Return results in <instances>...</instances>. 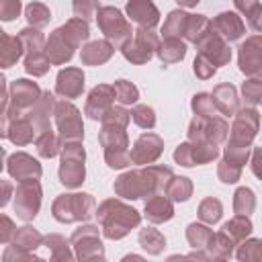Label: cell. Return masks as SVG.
<instances>
[{
  "mask_svg": "<svg viewBox=\"0 0 262 262\" xmlns=\"http://www.w3.org/2000/svg\"><path fill=\"white\" fill-rule=\"evenodd\" d=\"M131 121V111L125 106H113L100 121L98 143L104 149V162L113 170H123L131 166V147L127 137V125Z\"/></svg>",
  "mask_w": 262,
  "mask_h": 262,
  "instance_id": "6da1fadb",
  "label": "cell"
},
{
  "mask_svg": "<svg viewBox=\"0 0 262 262\" xmlns=\"http://www.w3.org/2000/svg\"><path fill=\"white\" fill-rule=\"evenodd\" d=\"M174 176L170 166H156L147 164L145 168L139 170H127L119 174L113 182L115 194L127 201H137V199H147L156 192H164L168 180Z\"/></svg>",
  "mask_w": 262,
  "mask_h": 262,
  "instance_id": "7a4b0ae2",
  "label": "cell"
},
{
  "mask_svg": "<svg viewBox=\"0 0 262 262\" xmlns=\"http://www.w3.org/2000/svg\"><path fill=\"white\" fill-rule=\"evenodd\" d=\"M90 39V27H88V20L84 18H70L68 23H63L61 27H57L49 39L45 41V53L51 61V66H63L68 63L76 49L86 43Z\"/></svg>",
  "mask_w": 262,
  "mask_h": 262,
  "instance_id": "3957f363",
  "label": "cell"
},
{
  "mask_svg": "<svg viewBox=\"0 0 262 262\" xmlns=\"http://www.w3.org/2000/svg\"><path fill=\"white\" fill-rule=\"evenodd\" d=\"M96 219L106 239H123L131 229L139 227L141 213L121 199H106L96 207Z\"/></svg>",
  "mask_w": 262,
  "mask_h": 262,
  "instance_id": "277c9868",
  "label": "cell"
},
{
  "mask_svg": "<svg viewBox=\"0 0 262 262\" xmlns=\"http://www.w3.org/2000/svg\"><path fill=\"white\" fill-rule=\"evenodd\" d=\"M51 215L59 223L88 221L92 215H96V201L88 192H66L55 196L51 203Z\"/></svg>",
  "mask_w": 262,
  "mask_h": 262,
  "instance_id": "5b68a950",
  "label": "cell"
},
{
  "mask_svg": "<svg viewBox=\"0 0 262 262\" xmlns=\"http://www.w3.org/2000/svg\"><path fill=\"white\" fill-rule=\"evenodd\" d=\"M86 151L82 141H66L61 143V151H59V168H57V176L59 182L66 188H78L84 184L86 180Z\"/></svg>",
  "mask_w": 262,
  "mask_h": 262,
  "instance_id": "8992f818",
  "label": "cell"
},
{
  "mask_svg": "<svg viewBox=\"0 0 262 262\" xmlns=\"http://www.w3.org/2000/svg\"><path fill=\"white\" fill-rule=\"evenodd\" d=\"M18 37L25 45V72L33 78H41L49 72L51 61L45 53V37L37 27H25L18 31Z\"/></svg>",
  "mask_w": 262,
  "mask_h": 262,
  "instance_id": "52a82bcc",
  "label": "cell"
},
{
  "mask_svg": "<svg viewBox=\"0 0 262 262\" xmlns=\"http://www.w3.org/2000/svg\"><path fill=\"white\" fill-rule=\"evenodd\" d=\"M96 25L104 39H108L117 49H121L133 37L131 23L117 6H100L96 12Z\"/></svg>",
  "mask_w": 262,
  "mask_h": 262,
  "instance_id": "ba28073f",
  "label": "cell"
},
{
  "mask_svg": "<svg viewBox=\"0 0 262 262\" xmlns=\"http://www.w3.org/2000/svg\"><path fill=\"white\" fill-rule=\"evenodd\" d=\"M53 123L59 135V141H82L84 139V123H82V113L78 106L72 104V100H57L55 113H53Z\"/></svg>",
  "mask_w": 262,
  "mask_h": 262,
  "instance_id": "9c48e42d",
  "label": "cell"
},
{
  "mask_svg": "<svg viewBox=\"0 0 262 262\" xmlns=\"http://www.w3.org/2000/svg\"><path fill=\"white\" fill-rule=\"evenodd\" d=\"M100 233L102 229H98V225H92V223H86L74 229L70 242H72L76 260H104L106 258Z\"/></svg>",
  "mask_w": 262,
  "mask_h": 262,
  "instance_id": "30bf717a",
  "label": "cell"
},
{
  "mask_svg": "<svg viewBox=\"0 0 262 262\" xmlns=\"http://www.w3.org/2000/svg\"><path fill=\"white\" fill-rule=\"evenodd\" d=\"M158 45H160V37L158 33H154V29H135L133 31V37L119 49L123 53V57L129 61V63H135V66H141V63H147L156 51H158Z\"/></svg>",
  "mask_w": 262,
  "mask_h": 262,
  "instance_id": "8fae6325",
  "label": "cell"
},
{
  "mask_svg": "<svg viewBox=\"0 0 262 262\" xmlns=\"http://www.w3.org/2000/svg\"><path fill=\"white\" fill-rule=\"evenodd\" d=\"M229 137V125L223 117L213 115V117H199L194 115L192 121L188 123L186 139L188 141H213V143H225Z\"/></svg>",
  "mask_w": 262,
  "mask_h": 262,
  "instance_id": "7c38bea8",
  "label": "cell"
},
{
  "mask_svg": "<svg viewBox=\"0 0 262 262\" xmlns=\"http://www.w3.org/2000/svg\"><path fill=\"white\" fill-rule=\"evenodd\" d=\"M260 113L256 111V106H244L233 115V123L229 127V137L227 141L235 143V145H244V147H252L258 131H260Z\"/></svg>",
  "mask_w": 262,
  "mask_h": 262,
  "instance_id": "4fadbf2b",
  "label": "cell"
},
{
  "mask_svg": "<svg viewBox=\"0 0 262 262\" xmlns=\"http://www.w3.org/2000/svg\"><path fill=\"white\" fill-rule=\"evenodd\" d=\"M41 199L43 190L39 180H25L18 182L14 188V213L23 221H33L41 209Z\"/></svg>",
  "mask_w": 262,
  "mask_h": 262,
  "instance_id": "5bb4252c",
  "label": "cell"
},
{
  "mask_svg": "<svg viewBox=\"0 0 262 262\" xmlns=\"http://www.w3.org/2000/svg\"><path fill=\"white\" fill-rule=\"evenodd\" d=\"M237 68L248 78L262 74V33L248 37L237 47Z\"/></svg>",
  "mask_w": 262,
  "mask_h": 262,
  "instance_id": "9a60e30c",
  "label": "cell"
},
{
  "mask_svg": "<svg viewBox=\"0 0 262 262\" xmlns=\"http://www.w3.org/2000/svg\"><path fill=\"white\" fill-rule=\"evenodd\" d=\"M115 88L113 84H96L88 96H86V104H84V115L90 121H102V117L115 106Z\"/></svg>",
  "mask_w": 262,
  "mask_h": 262,
  "instance_id": "2e32d148",
  "label": "cell"
},
{
  "mask_svg": "<svg viewBox=\"0 0 262 262\" xmlns=\"http://www.w3.org/2000/svg\"><path fill=\"white\" fill-rule=\"evenodd\" d=\"M162 154H164V139L158 133L147 131L135 139L131 147V162L135 166H147L154 164Z\"/></svg>",
  "mask_w": 262,
  "mask_h": 262,
  "instance_id": "e0dca14e",
  "label": "cell"
},
{
  "mask_svg": "<svg viewBox=\"0 0 262 262\" xmlns=\"http://www.w3.org/2000/svg\"><path fill=\"white\" fill-rule=\"evenodd\" d=\"M196 53H203L205 57H209L217 68H223L231 61V49H229V43L215 31L211 29L205 37H201L196 43Z\"/></svg>",
  "mask_w": 262,
  "mask_h": 262,
  "instance_id": "ac0fdd59",
  "label": "cell"
},
{
  "mask_svg": "<svg viewBox=\"0 0 262 262\" xmlns=\"http://www.w3.org/2000/svg\"><path fill=\"white\" fill-rule=\"evenodd\" d=\"M6 172L18 180V182H25V180H39L41 174H43V168L39 164L37 158L25 154V151H14L10 156H6Z\"/></svg>",
  "mask_w": 262,
  "mask_h": 262,
  "instance_id": "d6986e66",
  "label": "cell"
},
{
  "mask_svg": "<svg viewBox=\"0 0 262 262\" xmlns=\"http://www.w3.org/2000/svg\"><path fill=\"white\" fill-rule=\"evenodd\" d=\"M84 80L86 78H84L82 68H76V66L63 68V70H59V74L55 78V94L66 100L78 98L84 92Z\"/></svg>",
  "mask_w": 262,
  "mask_h": 262,
  "instance_id": "ffe728a7",
  "label": "cell"
},
{
  "mask_svg": "<svg viewBox=\"0 0 262 262\" xmlns=\"http://www.w3.org/2000/svg\"><path fill=\"white\" fill-rule=\"evenodd\" d=\"M55 92H49V90H43V94L39 96V100L23 115H27L31 119V123L35 125L37 129V135L41 131H47L51 129V119H53V113H55Z\"/></svg>",
  "mask_w": 262,
  "mask_h": 262,
  "instance_id": "44dd1931",
  "label": "cell"
},
{
  "mask_svg": "<svg viewBox=\"0 0 262 262\" xmlns=\"http://www.w3.org/2000/svg\"><path fill=\"white\" fill-rule=\"evenodd\" d=\"M125 12L131 23L143 29H156L160 23V10L151 0H127Z\"/></svg>",
  "mask_w": 262,
  "mask_h": 262,
  "instance_id": "7402d4cb",
  "label": "cell"
},
{
  "mask_svg": "<svg viewBox=\"0 0 262 262\" xmlns=\"http://www.w3.org/2000/svg\"><path fill=\"white\" fill-rule=\"evenodd\" d=\"M143 217L154 225L170 221L174 217V201L168 199L164 192H156V194L147 196L145 205H143Z\"/></svg>",
  "mask_w": 262,
  "mask_h": 262,
  "instance_id": "603a6c76",
  "label": "cell"
},
{
  "mask_svg": "<svg viewBox=\"0 0 262 262\" xmlns=\"http://www.w3.org/2000/svg\"><path fill=\"white\" fill-rule=\"evenodd\" d=\"M211 23H213V29H215L227 43L242 39L244 33H246V25H244L242 16H237V12H233V10L219 12Z\"/></svg>",
  "mask_w": 262,
  "mask_h": 262,
  "instance_id": "cb8c5ba5",
  "label": "cell"
},
{
  "mask_svg": "<svg viewBox=\"0 0 262 262\" xmlns=\"http://www.w3.org/2000/svg\"><path fill=\"white\" fill-rule=\"evenodd\" d=\"M115 45L108 41V39H96V41H90V43H86L84 47H82V51H80V61H82V66H102V63H106L111 57H113V53H115Z\"/></svg>",
  "mask_w": 262,
  "mask_h": 262,
  "instance_id": "d4e9b609",
  "label": "cell"
},
{
  "mask_svg": "<svg viewBox=\"0 0 262 262\" xmlns=\"http://www.w3.org/2000/svg\"><path fill=\"white\" fill-rule=\"evenodd\" d=\"M213 96V102H215V108L225 115V117H233L237 111H239V98H237V90L233 84L229 82H221L213 88L211 92Z\"/></svg>",
  "mask_w": 262,
  "mask_h": 262,
  "instance_id": "484cf974",
  "label": "cell"
},
{
  "mask_svg": "<svg viewBox=\"0 0 262 262\" xmlns=\"http://www.w3.org/2000/svg\"><path fill=\"white\" fill-rule=\"evenodd\" d=\"M6 139H10V143L14 145H29L31 141H35L37 137V129L31 123V119L27 115H18L14 119L8 121V129H6Z\"/></svg>",
  "mask_w": 262,
  "mask_h": 262,
  "instance_id": "4316f807",
  "label": "cell"
},
{
  "mask_svg": "<svg viewBox=\"0 0 262 262\" xmlns=\"http://www.w3.org/2000/svg\"><path fill=\"white\" fill-rule=\"evenodd\" d=\"M25 55V45L20 37H12L8 33H0V66L4 70L12 68Z\"/></svg>",
  "mask_w": 262,
  "mask_h": 262,
  "instance_id": "83f0119b",
  "label": "cell"
},
{
  "mask_svg": "<svg viewBox=\"0 0 262 262\" xmlns=\"http://www.w3.org/2000/svg\"><path fill=\"white\" fill-rule=\"evenodd\" d=\"M43 246L49 250V256L53 262H72L76 258L72 242L66 239L61 233H47L43 237Z\"/></svg>",
  "mask_w": 262,
  "mask_h": 262,
  "instance_id": "f1b7e54d",
  "label": "cell"
},
{
  "mask_svg": "<svg viewBox=\"0 0 262 262\" xmlns=\"http://www.w3.org/2000/svg\"><path fill=\"white\" fill-rule=\"evenodd\" d=\"M156 55L160 57V61L164 66H170V63H178L184 59L186 55V43L180 39V37H164L158 45V51Z\"/></svg>",
  "mask_w": 262,
  "mask_h": 262,
  "instance_id": "f546056e",
  "label": "cell"
},
{
  "mask_svg": "<svg viewBox=\"0 0 262 262\" xmlns=\"http://www.w3.org/2000/svg\"><path fill=\"white\" fill-rule=\"evenodd\" d=\"M188 18L190 14L184 12L182 8H176L172 12H168L164 25H162V37H184L186 35V27H188Z\"/></svg>",
  "mask_w": 262,
  "mask_h": 262,
  "instance_id": "4dcf8cb0",
  "label": "cell"
},
{
  "mask_svg": "<svg viewBox=\"0 0 262 262\" xmlns=\"http://www.w3.org/2000/svg\"><path fill=\"white\" fill-rule=\"evenodd\" d=\"M35 149L41 158L45 160H51L55 156H59L61 151V141H59V135L53 131V129H47V131H41L37 137H35Z\"/></svg>",
  "mask_w": 262,
  "mask_h": 262,
  "instance_id": "1f68e13d",
  "label": "cell"
},
{
  "mask_svg": "<svg viewBox=\"0 0 262 262\" xmlns=\"http://www.w3.org/2000/svg\"><path fill=\"white\" fill-rule=\"evenodd\" d=\"M43 237L45 235H41L35 227L23 225V227H16L10 244L14 248H20V250H27V252H35L39 246H43Z\"/></svg>",
  "mask_w": 262,
  "mask_h": 262,
  "instance_id": "d6a6232c",
  "label": "cell"
},
{
  "mask_svg": "<svg viewBox=\"0 0 262 262\" xmlns=\"http://www.w3.org/2000/svg\"><path fill=\"white\" fill-rule=\"evenodd\" d=\"M235 248H237V244H235L223 229H219V231L213 235L211 244L207 246V252L211 254V260H227V258L233 256V250H235Z\"/></svg>",
  "mask_w": 262,
  "mask_h": 262,
  "instance_id": "836d02e7",
  "label": "cell"
},
{
  "mask_svg": "<svg viewBox=\"0 0 262 262\" xmlns=\"http://www.w3.org/2000/svg\"><path fill=\"white\" fill-rule=\"evenodd\" d=\"M221 229H223L235 244H239V242H244L246 237L252 235L254 225H252V221H250V215H235V217H231L227 223H223Z\"/></svg>",
  "mask_w": 262,
  "mask_h": 262,
  "instance_id": "e575fe53",
  "label": "cell"
},
{
  "mask_svg": "<svg viewBox=\"0 0 262 262\" xmlns=\"http://www.w3.org/2000/svg\"><path fill=\"white\" fill-rule=\"evenodd\" d=\"M139 246L149 254V256H160L166 248V237L160 229H154V227H143L139 229Z\"/></svg>",
  "mask_w": 262,
  "mask_h": 262,
  "instance_id": "d590c367",
  "label": "cell"
},
{
  "mask_svg": "<svg viewBox=\"0 0 262 262\" xmlns=\"http://www.w3.org/2000/svg\"><path fill=\"white\" fill-rule=\"evenodd\" d=\"M164 194L174 203H184L192 196V180L186 176H172L164 188Z\"/></svg>",
  "mask_w": 262,
  "mask_h": 262,
  "instance_id": "8d00e7d4",
  "label": "cell"
},
{
  "mask_svg": "<svg viewBox=\"0 0 262 262\" xmlns=\"http://www.w3.org/2000/svg\"><path fill=\"white\" fill-rule=\"evenodd\" d=\"M213 229H209L207 223H190L186 225V242L190 244V248L194 250H207V246L213 239Z\"/></svg>",
  "mask_w": 262,
  "mask_h": 262,
  "instance_id": "74e56055",
  "label": "cell"
},
{
  "mask_svg": "<svg viewBox=\"0 0 262 262\" xmlns=\"http://www.w3.org/2000/svg\"><path fill=\"white\" fill-rule=\"evenodd\" d=\"M196 215H199V219H201L203 223L213 225V223H217V221L221 219V215H223V205H221V201H219L217 196H207V199H203V201L199 203Z\"/></svg>",
  "mask_w": 262,
  "mask_h": 262,
  "instance_id": "f35d334b",
  "label": "cell"
},
{
  "mask_svg": "<svg viewBox=\"0 0 262 262\" xmlns=\"http://www.w3.org/2000/svg\"><path fill=\"white\" fill-rule=\"evenodd\" d=\"M192 145V158H194V164L196 166H203V164H211L213 160L219 158L221 154V147L219 143H213V141H190Z\"/></svg>",
  "mask_w": 262,
  "mask_h": 262,
  "instance_id": "ab89813d",
  "label": "cell"
},
{
  "mask_svg": "<svg viewBox=\"0 0 262 262\" xmlns=\"http://www.w3.org/2000/svg\"><path fill=\"white\" fill-rule=\"evenodd\" d=\"M235 258L239 262H262V239L260 237H246L237 244Z\"/></svg>",
  "mask_w": 262,
  "mask_h": 262,
  "instance_id": "60d3db41",
  "label": "cell"
},
{
  "mask_svg": "<svg viewBox=\"0 0 262 262\" xmlns=\"http://www.w3.org/2000/svg\"><path fill=\"white\" fill-rule=\"evenodd\" d=\"M256 209V194L248 186H239L233 192V211L235 215H252Z\"/></svg>",
  "mask_w": 262,
  "mask_h": 262,
  "instance_id": "b9f144b4",
  "label": "cell"
},
{
  "mask_svg": "<svg viewBox=\"0 0 262 262\" xmlns=\"http://www.w3.org/2000/svg\"><path fill=\"white\" fill-rule=\"evenodd\" d=\"M25 18H27V23H29L31 27L41 29V27L49 25V20H51V10H49V6L43 4V2H31V4L25 6Z\"/></svg>",
  "mask_w": 262,
  "mask_h": 262,
  "instance_id": "7bdbcfd3",
  "label": "cell"
},
{
  "mask_svg": "<svg viewBox=\"0 0 262 262\" xmlns=\"http://www.w3.org/2000/svg\"><path fill=\"white\" fill-rule=\"evenodd\" d=\"M211 29H213V23L209 20V16H205V14H190L184 39L190 41V43H196V41H199L201 37H205Z\"/></svg>",
  "mask_w": 262,
  "mask_h": 262,
  "instance_id": "ee69618b",
  "label": "cell"
},
{
  "mask_svg": "<svg viewBox=\"0 0 262 262\" xmlns=\"http://www.w3.org/2000/svg\"><path fill=\"white\" fill-rule=\"evenodd\" d=\"M242 98L248 106H256L262 102V78L260 76H250L242 84Z\"/></svg>",
  "mask_w": 262,
  "mask_h": 262,
  "instance_id": "f6af8a7d",
  "label": "cell"
},
{
  "mask_svg": "<svg viewBox=\"0 0 262 262\" xmlns=\"http://www.w3.org/2000/svg\"><path fill=\"white\" fill-rule=\"evenodd\" d=\"M113 88H115V96H117V100L125 106V104H137V100H139V90H137V86L133 84V82H129V80H117L115 84H113Z\"/></svg>",
  "mask_w": 262,
  "mask_h": 262,
  "instance_id": "bcb514c9",
  "label": "cell"
},
{
  "mask_svg": "<svg viewBox=\"0 0 262 262\" xmlns=\"http://www.w3.org/2000/svg\"><path fill=\"white\" fill-rule=\"evenodd\" d=\"M190 108H192V113L199 115V117H213L215 111H217L211 92H196V94L190 98Z\"/></svg>",
  "mask_w": 262,
  "mask_h": 262,
  "instance_id": "7dc6e473",
  "label": "cell"
},
{
  "mask_svg": "<svg viewBox=\"0 0 262 262\" xmlns=\"http://www.w3.org/2000/svg\"><path fill=\"white\" fill-rule=\"evenodd\" d=\"M131 121L141 129H154L156 127V111L147 104H135L131 108Z\"/></svg>",
  "mask_w": 262,
  "mask_h": 262,
  "instance_id": "c3c4849f",
  "label": "cell"
},
{
  "mask_svg": "<svg viewBox=\"0 0 262 262\" xmlns=\"http://www.w3.org/2000/svg\"><path fill=\"white\" fill-rule=\"evenodd\" d=\"M250 156H252V147H244V145H235L231 141H225V147H223V158L225 160L244 168L250 162Z\"/></svg>",
  "mask_w": 262,
  "mask_h": 262,
  "instance_id": "681fc988",
  "label": "cell"
},
{
  "mask_svg": "<svg viewBox=\"0 0 262 262\" xmlns=\"http://www.w3.org/2000/svg\"><path fill=\"white\" fill-rule=\"evenodd\" d=\"M217 178L223 184H235L242 178V166H237V164H233V162L223 158L217 164Z\"/></svg>",
  "mask_w": 262,
  "mask_h": 262,
  "instance_id": "f907efd6",
  "label": "cell"
},
{
  "mask_svg": "<svg viewBox=\"0 0 262 262\" xmlns=\"http://www.w3.org/2000/svg\"><path fill=\"white\" fill-rule=\"evenodd\" d=\"M43 258L37 256L35 252H27L20 248H14L12 244L6 246V250L2 252V262H41Z\"/></svg>",
  "mask_w": 262,
  "mask_h": 262,
  "instance_id": "816d5d0a",
  "label": "cell"
},
{
  "mask_svg": "<svg viewBox=\"0 0 262 262\" xmlns=\"http://www.w3.org/2000/svg\"><path fill=\"white\" fill-rule=\"evenodd\" d=\"M192 72H194V76L199 80H209V78H213L217 74V66L209 57H205L203 53H196V57L192 61Z\"/></svg>",
  "mask_w": 262,
  "mask_h": 262,
  "instance_id": "f5cc1de1",
  "label": "cell"
},
{
  "mask_svg": "<svg viewBox=\"0 0 262 262\" xmlns=\"http://www.w3.org/2000/svg\"><path fill=\"white\" fill-rule=\"evenodd\" d=\"M98 0H74L72 2V10L78 18H84V20H92L96 18V12H98Z\"/></svg>",
  "mask_w": 262,
  "mask_h": 262,
  "instance_id": "db71d44e",
  "label": "cell"
},
{
  "mask_svg": "<svg viewBox=\"0 0 262 262\" xmlns=\"http://www.w3.org/2000/svg\"><path fill=\"white\" fill-rule=\"evenodd\" d=\"M174 162L180 164V166H184V168H194V166H196V164H194V158H192V145H190L188 139L182 141V143L174 149Z\"/></svg>",
  "mask_w": 262,
  "mask_h": 262,
  "instance_id": "11a10c76",
  "label": "cell"
},
{
  "mask_svg": "<svg viewBox=\"0 0 262 262\" xmlns=\"http://www.w3.org/2000/svg\"><path fill=\"white\" fill-rule=\"evenodd\" d=\"M23 10V4L20 0H0V18L4 23L8 20H14Z\"/></svg>",
  "mask_w": 262,
  "mask_h": 262,
  "instance_id": "9f6ffc18",
  "label": "cell"
},
{
  "mask_svg": "<svg viewBox=\"0 0 262 262\" xmlns=\"http://www.w3.org/2000/svg\"><path fill=\"white\" fill-rule=\"evenodd\" d=\"M14 231H16L14 221H12L8 215H2V217H0V242H2V244H10Z\"/></svg>",
  "mask_w": 262,
  "mask_h": 262,
  "instance_id": "6f0895ef",
  "label": "cell"
},
{
  "mask_svg": "<svg viewBox=\"0 0 262 262\" xmlns=\"http://www.w3.org/2000/svg\"><path fill=\"white\" fill-rule=\"evenodd\" d=\"M250 168H252V174L262 180V145L258 147H252V156H250Z\"/></svg>",
  "mask_w": 262,
  "mask_h": 262,
  "instance_id": "680465c9",
  "label": "cell"
},
{
  "mask_svg": "<svg viewBox=\"0 0 262 262\" xmlns=\"http://www.w3.org/2000/svg\"><path fill=\"white\" fill-rule=\"evenodd\" d=\"M246 18H248V27H250L252 31L262 33V4H258Z\"/></svg>",
  "mask_w": 262,
  "mask_h": 262,
  "instance_id": "91938a15",
  "label": "cell"
},
{
  "mask_svg": "<svg viewBox=\"0 0 262 262\" xmlns=\"http://www.w3.org/2000/svg\"><path fill=\"white\" fill-rule=\"evenodd\" d=\"M260 4V0H233V6L237 12H242L244 16H248L256 6Z\"/></svg>",
  "mask_w": 262,
  "mask_h": 262,
  "instance_id": "94428289",
  "label": "cell"
},
{
  "mask_svg": "<svg viewBox=\"0 0 262 262\" xmlns=\"http://www.w3.org/2000/svg\"><path fill=\"white\" fill-rule=\"evenodd\" d=\"M10 196H14V188H12V184L8 180H2V199H0V205L6 207L8 201H10Z\"/></svg>",
  "mask_w": 262,
  "mask_h": 262,
  "instance_id": "6125c7cd",
  "label": "cell"
},
{
  "mask_svg": "<svg viewBox=\"0 0 262 262\" xmlns=\"http://www.w3.org/2000/svg\"><path fill=\"white\" fill-rule=\"evenodd\" d=\"M199 2H201V0H176V4H178L180 8H194Z\"/></svg>",
  "mask_w": 262,
  "mask_h": 262,
  "instance_id": "be15d7a7",
  "label": "cell"
},
{
  "mask_svg": "<svg viewBox=\"0 0 262 262\" xmlns=\"http://www.w3.org/2000/svg\"><path fill=\"white\" fill-rule=\"evenodd\" d=\"M123 260H141V256H135V254H129V256H125Z\"/></svg>",
  "mask_w": 262,
  "mask_h": 262,
  "instance_id": "e7e4bbea",
  "label": "cell"
},
{
  "mask_svg": "<svg viewBox=\"0 0 262 262\" xmlns=\"http://www.w3.org/2000/svg\"><path fill=\"white\" fill-rule=\"evenodd\" d=\"M260 78H262V74H260Z\"/></svg>",
  "mask_w": 262,
  "mask_h": 262,
  "instance_id": "03108f58",
  "label": "cell"
}]
</instances>
